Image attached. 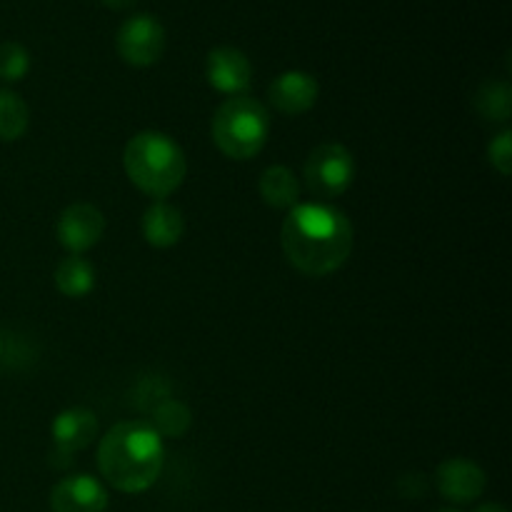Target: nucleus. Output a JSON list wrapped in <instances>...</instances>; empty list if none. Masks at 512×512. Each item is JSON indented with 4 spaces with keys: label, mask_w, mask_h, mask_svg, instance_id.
Masks as SVG:
<instances>
[{
    "label": "nucleus",
    "mask_w": 512,
    "mask_h": 512,
    "mask_svg": "<svg viewBox=\"0 0 512 512\" xmlns=\"http://www.w3.org/2000/svg\"><path fill=\"white\" fill-rule=\"evenodd\" d=\"M210 130L225 158L250 160L268 143L270 115L260 100L250 95H235L215 110Z\"/></svg>",
    "instance_id": "nucleus-4"
},
{
    "label": "nucleus",
    "mask_w": 512,
    "mask_h": 512,
    "mask_svg": "<svg viewBox=\"0 0 512 512\" xmlns=\"http://www.w3.org/2000/svg\"><path fill=\"white\" fill-rule=\"evenodd\" d=\"M270 103L283 115H303L318 103L320 85L318 80L303 70H285L270 83Z\"/></svg>",
    "instance_id": "nucleus-11"
},
{
    "label": "nucleus",
    "mask_w": 512,
    "mask_h": 512,
    "mask_svg": "<svg viewBox=\"0 0 512 512\" xmlns=\"http://www.w3.org/2000/svg\"><path fill=\"white\" fill-rule=\"evenodd\" d=\"M55 285L68 298H85L95 288V268L83 255H68L55 268Z\"/></svg>",
    "instance_id": "nucleus-15"
},
{
    "label": "nucleus",
    "mask_w": 512,
    "mask_h": 512,
    "mask_svg": "<svg viewBox=\"0 0 512 512\" xmlns=\"http://www.w3.org/2000/svg\"><path fill=\"white\" fill-rule=\"evenodd\" d=\"M50 510L53 512H105L108 510V490L93 475H70L50 490Z\"/></svg>",
    "instance_id": "nucleus-9"
},
{
    "label": "nucleus",
    "mask_w": 512,
    "mask_h": 512,
    "mask_svg": "<svg viewBox=\"0 0 512 512\" xmlns=\"http://www.w3.org/2000/svg\"><path fill=\"white\" fill-rule=\"evenodd\" d=\"M355 158L345 145L320 143L305 163V185L320 200L338 198L353 185Z\"/></svg>",
    "instance_id": "nucleus-5"
},
{
    "label": "nucleus",
    "mask_w": 512,
    "mask_h": 512,
    "mask_svg": "<svg viewBox=\"0 0 512 512\" xmlns=\"http://www.w3.org/2000/svg\"><path fill=\"white\" fill-rule=\"evenodd\" d=\"M443 512H458V510H443Z\"/></svg>",
    "instance_id": "nucleus-24"
},
{
    "label": "nucleus",
    "mask_w": 512,
    "mask_h": 512,
    "mask_svg": "<svg viewBox=\"0 0 512 512\" xmlns=\"http://www.w3.org/2000/svg\"><path fill=\"white\" fill-rule=\"evenodd\" d=\"M165 460L163 438L143 420L113 425L100 440L98 468L120 493H145L160 478Z\"/></svg>",
    "instance_id": "nucleus-2"
},
{
    "label": "nucleus",
    "mask_w": 512,
    "mask_h": 512,
    "mask_svg": "<svg viewBox=\"0 0 512 512\" xmlns=\"http://www.w3.org/2000/svg\"><path fill=\"white\" fill-rule=\"evenodd\" d=\"M30 53L23 43L5 40L0 43V80L3 83H18L28 75Z\"/></svg>",
    "instance_id": "nucleus-19"
},
{
    "label": "nucleus",
    "mask_w": 512,
    "mask_h": 512,
    "mask_svg": "<svg viewBox=\"0 0 512 512\" xmlns=\"http://www.w3.org/2000/svg\"><path fill=\"white\" fill-rule=\"evenodd\" d=\"M475 108L488 120H508L512 113V90L505 80H488L475 93Z\"/></svg>",
    "instance_id": "nucleus-18"
},
{
    "label": "nucleus",
    "mask_w": 512,
    "mask_h": 512,
    "mask_svg": "<svg viewBox=\"0 0 512 512\" xmlns=\"http://www.w3.org/2000/svg\"><path fill=\"white\" fill-rule=\"evenodd\" d=\"M58 243L70 255H83L95 248L105 233V218L93 203H73L58 218Z\"/></svg>",
    "instance_id": "nucleus-7"
},
{
    "label": "nucleus",
    "mask_w": 512,
    "mask_h": 512,
    "mask_svg": "<svg viewBox=\"0 0 512 512\" xmlns=\"http://www.w3.org/2000/svg\"><path fill=\"white\" fill-rule=\"evenodd\" d=\"M135 3H138V0H103V5H108L110 10H128L133 8Z\"/></svg>",
    "instance_id": "nucleus-21"
},
{
    "label": "nucleus",
    "mask_w": 512,
    "mask_h": 512,
    "mask_svg": "<svg viewBox=\"0 0 512 512\" xmlns=\"http://www.w3.org/2000/svg\"><path fill=\"white\" fill-rule=\"evenodd\" d=\"M283 253L298 273L325 278L353 253L355 230L343 210L328 203H298L283 223Z\"/></svg>",
    "instance_id": "nucleus-1"
},
{
    "label": "nucleus",
    "mask_w": 512,
    "mask_h": 512,
    "mask_svg": "<svg viewBox=\"0 0 512 512\" xmlns=\"http://www.w3.org/2000/svg\"><path fill=\"white\" fill-rule=\"evenodd\" d=\"M260 198L265 200V205L278 210H290L293 205H298L300 198V183L295 178V173L285 165H270L260 175Z\"/></svg>",
    "instance_id": "nucleus-14"
},
{
    "label": "nucleus",
    "mask_w": 512,
    "mask_h": 512,
    "mask_svg": "<svg viewBox=\"0 0 512 512\" xmlns=\"http://www.w3.org/2000/svg\"><path fill=\"white\" fill-rule=\"evenodd\" d=\"M30 125V108L13 90H0V140L13 143L25 135Z\"/></svg>",
    "instance_id": "nucleus-16"
},
{
    "label": "nucleus",
    "mask_w": 512,
    "mask_h": 512,
    "mask_svg": "<svg viewBox=\"0 0 512 512\" xmlns=\"http://www.w3.org/2000/svg\"><path fill=\"white\" fill-rule=\"evenodd\" d=\"M0 355H3V338H0Z\"/></svg>",
    "instance_id": "nucleus-23"
},
{
    "label": "nucleus",
    "mask_w": 512,
    "mask_h": 512,
    "mask_svg": "<svg viewBox=\"0 0 512 512\" xmlns=\"http://www.w3.org/2000/svg\"><path fill=\"white\" fill-rule=\"evenodd\" d=\"M150 415H153L150 425H153V430L160 438H183L190 425H193L190 410L175 398H165L160 403H155Z\"/></svg>",
    "instance_id": "nucleus-17"
},
{
    "label": "nucleus",
    "mask_w": 512,
    "mask_h": 512,
    "mask_svg": "<svg viewBox=\"0 0 512 512\" xmlns=\"http://www.w3.org/2000/svg\"><path fill=\"white\" fill-rule=\"evenodd\" d=\"M50 435L60 453L73 455L93 445V440L98 438V420L88 408H68L55 415L50 423Z\"/></svg>",
    "instance_id": "nucleus-12"
},
{
    "label": "nucleus",
    "mask_w": 512,
    "mask_h": 512,
    "mask_svg": "<svg viewBox=\"0 0 512 512\" xmlns=\"http://www.w3.org/2000/svg\"><path fill=\"white\" fill-rule=\"evenodd\" d=\"M488 158L493 163V168L498 170L500 175L512 173V133L510 130H503L498 138H493V143L488 145Z\"/></svg>",
    "instance_id": "nucleus-20"
},
{
    "label": "nucleus",
    "mask_w": 512,
    "mask_h": 512,
    "mask_svg": "<svg viewBox=\"0 0 512 512\" xmlns=\"http://www.w3.org/2000/svg\"><path fill=\"white\" fill-rule=\"evenodd\" d=\"M118 55L133 68L155 65L165 53V28L153 15H133L125 20L115 38Z\"/></svg>",
    "instance_id": "nucleus-6"
},
{
    "label": "nucleus",
    "mask_w": 512,
    "mask_h": 512,
    "mask_svg": "<svg viewBox=\"0 0 512 512\" xmlns=\"http://www.w3.org/2000/svg\"><path fill=\"white\" fill-rule=\"evenodd\" d=\"M205 75L215 90L235 98V95H245V90L253 83V65L243 50L233 45H220L208 53Z\"/></svg>",
    "instance_id": "nucleus-8"
},
{
    "label": "nucleus",
    "mask_w": 512,
    "mask_h": 512,
    "mask_svg": "<svg viewBox=\"0 0 512 512\" xmlns=\"http://www.w3.org/2000/svg\"><path fill=\"white\" fill-rule=\"evenodd\" d=\"M123 165L130 183L155 200L173 195L188 173L183 148L170 135L158 130H143L133 135L125 145Z\"/></svg>",
    "instance_id": "nucleus-3"
},
{
    "label": "nucleus",
    "mask_w": 512,
    "mask_h": 512,
    "mask_svg": "<svg viewBox=\"0 0 512 512\" xmlns=\"http://www.w3.org/2000/svg\"><path fill=\"white\" fill-rule=\"evenodd\" d=\"M473 512H508L503 508V505H498V503H488V505H480L478 510H473Z\"/></svg>",
    "instance_id": "nucleus-22"
},
{
    "label": "nucleus",
    "mask_w": 512,
    "mask_h": 512,
    "mask_svg": "<svg viewBox=\"0 0 512 512\" xmlns=\"http://www.w3.org/2000/svg\"><path fill=\"white\" fill-rule=\"evenodd\" d=\"M435 483H438L440 495L445 500L463 505L473 503V500H478L485 493L488 478H485L483 468L478 463H473V460L450 458L438 468Z\"/></svg>",
    "instance_id": "nucleus-10"
},
{
    "label": "nucleus",
    "mask_w": 512,
    "mask_h": 512,
    "mask_svg": "<svg viewBox=\"0 0 512 512\" xmlns=\"http://www.w3.org/2000/svg\"><path fill=\"white\" fill-rule=\"evenodd\" d=\"M185 233V218L180 208L165 203V200H155L143 215V238L148 240L153 248H173L180 243Z\"/></svg>",
    "instance_id": "nucleus-13"
}]
</instances>
